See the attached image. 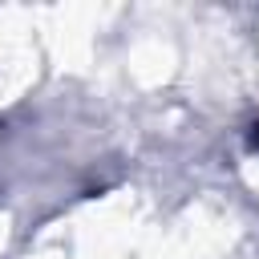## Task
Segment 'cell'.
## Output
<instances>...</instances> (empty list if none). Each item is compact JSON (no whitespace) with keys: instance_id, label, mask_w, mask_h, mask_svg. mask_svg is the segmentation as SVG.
<instances>
[{"instance_id":"6da1fadb","label":"cell","mask_w":259,"mask_h":259,"mask_svg":"<svg viewBox=\"0 0 259 259\" xmlns=\"http://www.w3.org/2000/svg\"><path fill=\"white\" fill-rule=\"evenodd\" d=\"M247 142H251V150H259V121L251 125V134H247Z\"/></svg>"}]
</instances>
